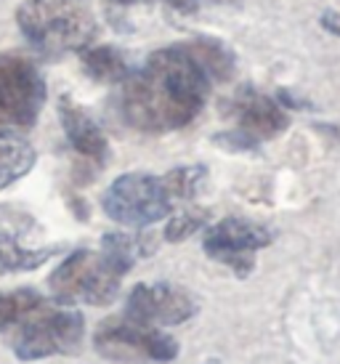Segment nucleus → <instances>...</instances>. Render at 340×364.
I'll return each mask as SVG.
<instances>
[{
    "instance_id": "nucleus-1",
    "label": "nucleus",
    "mask_w": 340,
    "mask_h": 364,
    "mask_svg": "<svg viewBox=\"0 0 340 364\" xmlns=\"http://www.w3.org/2000/svg\"><path fill=\"white\" fill-rule=\"evenodd\" d=\"M211 82L186 43L160 48L122 80V117L144 133L179 131L200 114Z\"/></svg>"
},
{
    "instance_id": "nucleus-2",
    "label": "nucleus",
    "mask_w": 340,
    "mask_h": 364,
    "mask_svg": "<svg viewBox=\"0 0 340 364\" xmlns=\"http://www.w3.org/2000/svg\"><path fill=\"white\" fill-rule=\"evenodd\" d=\"M144 253L152 250L136 237L120 232L104 234L101 250H75L53 269L48 277L53 301L64 306H110L120 293L122 277Z\"/></svg>"
},
{
    "instance_id": "nucleus-3",
    "label": "nucleus",
    "mask_w": 340,
    "mask_h": 364,
    "mask_svg": "<svg viewBox=\"0 0 340 364\" xmlns=\"http://www.w3.org/2000/svg\"><path fill=\"white\" fill-rule=\"evenodd\" d=\"M21 35L35 51L64 56L88 48L96 38V19L78 0H24L16 11Z\"/></svg>"
},
{
    "instance_id": "nucleus-4",
    "label": "nucleus",
    "mask_w": 340,
    "mask_h": 364,
    "mask_svg": "<svg viewBox=\"0 0 340 364\" xmlns=\"http://www.w3.org/2000/svg\"><path fill=\"white\" fill-rule=\"evenodd\" d=\"M85 335V319L78 309L43 301L14 327L11 348L19 362H38L48 356L75 354Z\"/></svg>"
},
{
    "instance_id": "nucleus-5",
    "label": "nucleus",
    "mask_w": 340,
    "mask_h": 364,
    "mask_svg": "<svg viewBox=\"0 0 340 364\" xmlns=\"http://www.w3.org/2000/svg\"><path fill=\"white\" fill-rule=\"evenodd\" d=\"M46 104V80L27 53H0V131H30Z\"/></svg>"
},
{
    "instance_id": "nucleus-6",
    "label": "nucleus",
    "mask_w": 340,
    "mask_h": 364,
    "mask_svg": "<svg viewBox=\"0 0 340 364\" xmlns=\"http://www.w3.org/2000/svg\"><path fill=\"white\" fill-rule=\"evenodd\" d=\"M93 348L117 364H165L179 356V341L173 335L136 322L125 314L99 324Z\"/></svg>"
},
{
    "instance_id": "nucleus-7",
    "label": "nucleus",
    "mask_w": 340,
    "mask_h": 364,
    "mask_svg": "<svg viewBox=\"0 0 340 364\" xmlns=\"http://www.w3.org/2000/svg\"><path fill=\"white\" fill-rule=\"evenodd\" d=\"M168 186L160 176L149 173H125L110 183V189L101 197V208L115 223L144 229L170 215Z\"/></svg>"
},
{
    "instance_id": "nucleus-8",
    "label": "nucleus",
    "mask_w": 340,
    "mask_h": 364,
    "mask_svg": "<svg viewBox=\"0 0 340 364\" xmlns=\"http://www.w3.org/2000/svg\"><path fill=\"white\" fill-rule=\"evenodd\" d=\"M269 242L271 232L266 226L248 218H223L208 229L202 247L208 258L240 269V274H248L253 269V253H258Z\"/></svg>"
},
{
    "instance_id": "nucleus-9",
    "label": "nucleus",
    "mask_w": 340,
    "mask_h": 364,
    "mask_svg": "<svg viewBox=\"0 0 340 364\" xmlns=\"http://www.w3.org/2000/svg\"><path fill=\"white\" fill-rule=\"evenodd\" d=\"M197 314V301L168 282L136 284L125 301V316L149 327H173Z\"/></svg>"
},
{
    "instance_id": "nucleus-10",
    "label": "nucleus",
    "mask_w": 340,
    "mask_h": 364,
    "mask_svg": "<svg viewBox=\"0 0 340 364\" xmlns=\"http://www.w3.org/2000/svg\"><path fill=\"white\" fill-rule=\"evenodd\" d=\"M59 120L67 141L72 144V149L78 154H83L85 160L96 162V165H101L110 157V141L99 128V122L93 120L80 104L72 102L70 96L59 99Z\"/></svg>"
},
{
    "instance_id": "nucleus-11",
    "label": "nucleus",
    "mask_w": 340,
    "mask_h": 364,
    "mask_svg": "<svg viewBox=\"0 0 340 364\" xmlns=\"http://www.w3.org/2000/svg\"><path fill=\"white\" fill-rule=\"evenodd\" d=\"M287 128V114L282 107L269 96L253 93L240 107V131L248 139V144H255L258 139H274Z\"/></svg>"
},
{
    "instance_id": "nucleus-12",
    "label": "nucleus",
    "mask_w": 340,
    "mask_h": 364,
    "mask_svg": "<svg viewBox=\"0 0 340 364\" xmlns=\"http://www.w3.org/2000/svg\"><path fill=\"white\" fill-rule=\"evenodd\" d=\"M38 152L21 133L0 131V189H9L11 183L24 178L35 168Z\"/></svg>"
},
{
    "instance_id": "nucleus-13",
    "label": "nucleus",
    "mask_w": 340,
    "mask_h": 364,
    "mask_svg": "<svg viewBox=\"0 0 340 364\" xmlns=\"http://www.w3.org/2000/svg\"><path fill=\"white\" fill-rule=\"evenodd\" d=\"M59 253V247H30L21 242L16 232L0 229V274H19V272H35L43 263H48L53 255Z\"/></svg>"
},
{
    "instance_id": "nucleus-14",
    "label": "nucleus",
    "mask_w": 340,
    "mask_h": 364,
    "mask_svg": "<svg viewBox=\"0 0 340 364\" xmlns=\"http://www.w3.org/2000/svg\"><path fill=\"white\" fill-rule=\"evenodd\" d=\"M83 70L96 82H122L128 77V61L112 46L83 48Z\"/></svg>"
},
{
    "instance_id": "nucleus-15",
    "label": "nucleus",
    "mask_w": 340,
    "mask_h": 364,
    "mask_svg": "<svg viewBox=\"0 0 340 364\" xmlns=\"http://www.w3.org/2000/svg\"><path fill=\"white\" fill-rule=\"evenodd\" d=\"M162 181H165V186H168L170 197L191 200V197H197L200 189H202V181H205V168H200V165H191V168H176V171H170Z\"/></svg>"
},
{
    "instance_id": "nucleus-16",
    "label": "nucleus",
    "mask_w": 340,
    "mask_h": 364,
    "mask_svg": "<svg viewBox=\"0 0 340 364\" xmlns=\"http://www.w3.org/2000/svg\"><path fill=\"white\" fill-rule=\"evenodd\" d=\"M202 223H205V213H181L176 215L173 221L168 223V229H165V237H168L170 242H181V240H186L189 234H194L200 229Z\"/></svg>"
},
{
    "instance_id": "nucleus-17",
    "label": "nucleus",
    "mask_w": 340,
    "mask_h": 364,
    "mask_svg": "<svg viewBox=\"0 0 340 364\" xmlns=\"http://www.w3.org/2000/svg\"><path fill=\"white\" fill-rule=\"evenodd\" d=\"M168 3L179 11H197L205 3H234V0H168Z\"/></svg>"
},
{
    "instance_id": "nucleus-18",
    "label": "nucleus",
    "mask_w": 340,
    "mask_h": 364,
    "mask_svg": "<svg viewBox=\"0 0 340 364\" xmlns=\"http://www.w3.org/2000/svg\"><path fill=\"white\" fill-rule=\"evenodd\" d=\"M322 24H324V30L332 32V35H340V14H332L327 11L324 16H322Z\"/></svg>"
},
{
    "instance_id": "nucleus-19",
    "label": "nucleus",
    "mask_w": 340,
    "mask_h": 364,
    "mask_svg": "<svg viewBox=\"0 0 340 364\" xmlns=\"http://www.w3.org/2000/svg\"><path fill=\"white\" fill-rule=\"evenodd\" d=\"M120 6H136V3H149V0H117Z\"/></svg>"
}]
</instances>
